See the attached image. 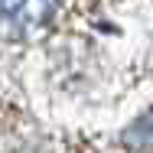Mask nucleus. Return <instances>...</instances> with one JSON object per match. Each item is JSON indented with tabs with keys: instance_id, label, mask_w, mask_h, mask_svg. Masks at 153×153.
Instances as JSON below:
<instances>
[{
	"instance_id": "f257e3e1",
	"label": "nucleus",
	"mask_w": 153,
	"mask_h": 153,
	"mask_svg": "<svg viewBox=\"0 0 153 153\" xmlns=\"http://www.w3.org/2000/svg\"><path fill=\"white\" fill-rule=\"evenodd\" d=\"M59 0H0V30L30 33L56 13Z\"/></svg>"
}]
</instances>
